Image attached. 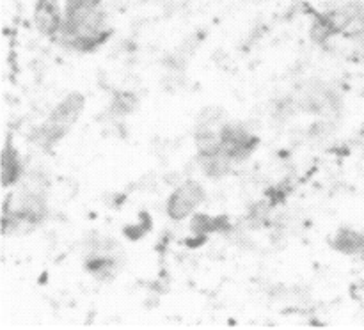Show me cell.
I'll return each mask as SVG.
<instances>
[{
    "label": "cell",
    "instance_id": "cell-10",
    "mask_svg": "<svg viewBox=\"0 0 364 330\" xmlns=\"http://www.w3.org/2000/svg\"><path fill=\"white\" fill-rule=\"evenodd\" d=\"M231 229L230 216L226 215H217L212 216L208 213H198V215L192 216L191 220V231L194 234H203V236H208V234H226Z\"/></svg>",
    "mask_w": 364,
    "mask_h": 330
},
{
    "label": "cell",
    "instance_id": "cell-13",
    "mask_svg": "<svg viewBox=\"0 0 364 330\" xmlns=\"http://www.w3.org/2000/svg\"><path fill=\"white\" fill-rule=\"evenodd\" d=\"M102 0H66V7H100Z\"/></svg>",
    "mask_w": 364,
    "mask_h": 330
},
{
    "label": "cell",
    "instance_id": "cell-4",
    "mask_svg": "<svg viewBox=\"0 0 364 330\" xmlns=\"http://www.w3.org/2000/svg\"><path fill=\"white\" fill-rule=\"evenodd\" d=\"M219 144L233 163L247 160L259 145L258 135L251 133L242 123H224L219 131Z\"/></svg>",
    "mask_w": 364,
    "mask_h": 330
},
{
    "label": "cell",
    "instance_id": "cell-11",
    "mask_svg": "<svg viewBox=\"0 0 364 330\" xmlns=\"http://www.w3.org/2000/svg\"><path fill=\"white\" fill-rule=\"evenodd\" d=\"M338 34H341V32L336 27V23H334L331 13L316 14L315 20H313L311 31H309V35H311L313 41L318 43V45H323V43H327Z\"/></svg>",
    "mask_w": 364,
    "mask_h": 330
},
{
    "label": "cell",
    "instance_id": "cell-7",
    "mask_svg": "<svg viewBox=\"0 0 364 330\" xmlns=\"http://www.w3.org/2000/svg\"><path fill=\"white\" fill-rule=\"evenodd\" d=\"M198 163L203 172L213 180H220L226 174H230L233 160L223 151L220 144L217 148L208 149V151H198Z\"/></svg>",
    "mask_w": 364,
    "mask_h": 330
},
{
    "label": "cell",
    "instance_id": "cell-2",
    "mask_svg": "<svg viewBox=\"0 0 364 330\" xmlns=\"http://www.w3.org/2000/svg\"><path fill=\"white\" fill-rule=\"evenodd\" d=\"M85 106V98L80 92H71L68 94L55 109L52 110V114L48 116V119L41 124V126L36 128L31 135V141L36 145H39L45 151H50L53 145L59 144L70 130L73 128V124L77 123L78 117H80L82 110Z\"/></svg>",
    "mask_w": 364,
    "mask_h": 330
},
{
    "label": "cell",
    "instance_id": "cell-12",
    "mask_svg": "<svg viewBox=\"0 0 364 330\" xmlns=\"http://www.w3.org/2000/svg\"><path fill=\"white\" fill-rule=\"evenodd\" d=\"M139 105V98L130 91H121L116 92L110 103V112L114 116H130L135 112Z\"/></svg>",
    "mask_w": 364,
    "mask_h": 330
},
{
    "label": "cell",
    "instance_id": "cell-5",
    "mask_svg": "<svg viewBox=\"0 0 364 330\" xmlns=\"http://www.w3.org/2000/svg\"><path fill=\"white\" fill-rule=\"evenodd\" d=\"M205 201V188L194 180H188L181 183L176 190L167 199V215L171 220H185L188 215L194 213V209Z\"/></svg>",
    "mask_w": 364,
    "mask_h": 330
},
{
    "label": "cell",
    "instance_id": "cell-8",
    "mask_svg": "<svg viewBox=\"0 0 364 330\" xmlns=\"http://www.w3.org/2000/svg\"><path fill=\"white\" fill-rule=\"evenodd\" d=\"M23 177V165H21L20 155L13 145L11 138L7 137L6 145L2 149V185L4 188H9L13 185L20 183Z\"/></svg>",
    "mask_w": 364,
    "mask_h": 330
},
{
    "label": "cell",
    "instance_id": "cell-3",
    "mask_svg": "<svg viewBox=\"0 0 364 330\" xmlns=\"http://www.w3.org/2000/svg\"><path fill=\"white\" fill-rule=\"evenodd\" d=\"M124 254L117 241L107 236L87 238L85 240L84 270L100 282H109L119 275L123 268Z\"/></svg>",
    "mask_w": 364,
    "mask_h": 330
},
{
    "label": "cell",
    "instance_id": "cell-6",
    "mask_svg": "<svg viewBox=\"0 0 364 330\" xmlns=\"http://www.w3.org/2000/svg\"><path fill=\"white\" fill-rule=\"evenodd\" d=\"M64 13L60 11L59 0H38L34 7V25L39 34L53 39L60 31Z\"/></svg>",
    "mask_w": 364,
    "mask_h": 330
},
{
    "label": "cell",
    "instance_id": "cell-1",
    "mask_svg": "<svg viewBox=\"0 0 364 330\" xmlns=\"http://www.w3.org/2000/svg\"><path fill=\"white\" fill-rule=\"evenodd\" d=\"M114 34L102 7H64V21L53 41L77 53H91Z\"/></svg>",
    "mask_w": 364,
    "mask_h": 330
},
{
    "label": "cell",
    "instance_id": "cell-9",
    "mask_svg": "<svg viewBox=\"0 0 364 330\" xmlns=\"http://www.w3.org/2000/svg\"><path fill=\"white\" fill-rule=\"evenodd\" d=\"M331 247L341 254L364 255V233H359L352 227H341L336 236L331 240Z\"/></svg>",
    "mask_w": 364,
    "mask_h": 330
}]
</instances>
